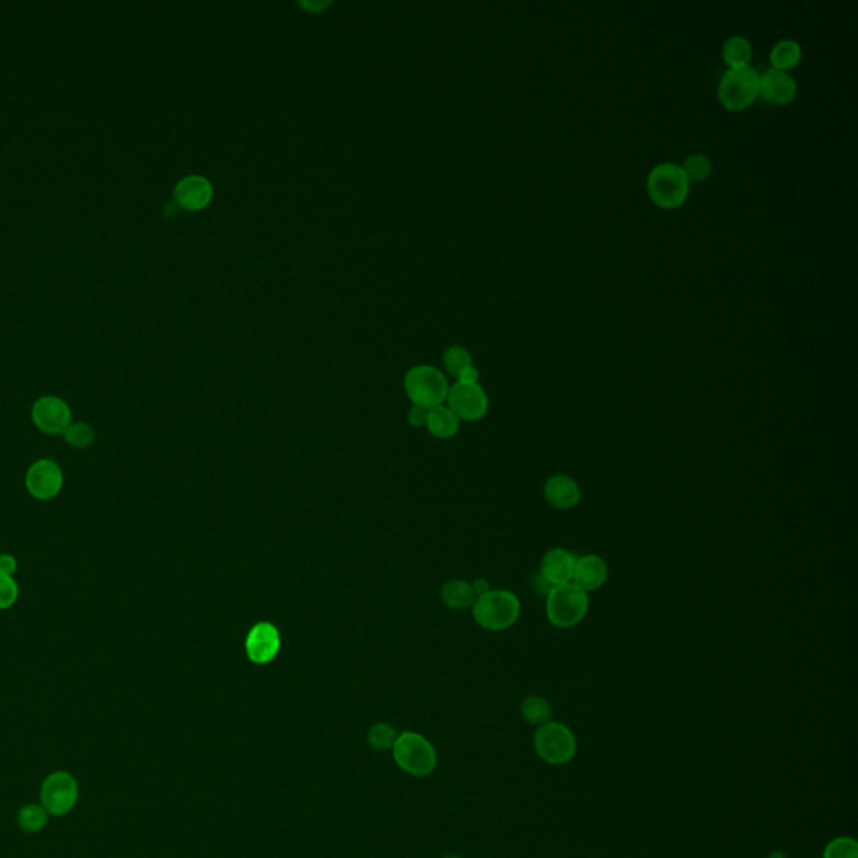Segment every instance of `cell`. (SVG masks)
<instances>
[{
	"label": "cell",
	"instance_id": "31",
	"mask_svg": "<svg viewBox=\"0 0 858 858\" xmlns=\"http://www.w3.org/2000/svg\"><path fill=\"white\" fill-rule=\"evenodd\" d=\"M15 571H17V562L13 555L2 553L0 555V575L2 577H13Z\"/></svg>",
	"mask_w": 858,
	"mask_h": 858
},
{
	"label": "cell",
	"instance_id": "17",
	"mask_svg": "<svg viewBox=\"0 0 858 858\" xmlns=\"http://www.w3.org/2000/svg\"><path fill=\"white\" fill-rule=\"evenodd\" d=\"M575 562H577V557L573 555L571 550L557 546V548L548 550L544 555L538 572L545 577L546 582L552 587L571 584Z\"/></svg>",
	"mask_w": 858,
	"mask_h": 858
},
{
	"label": "cell",
	"instance_id": "24",
	"mask_svg": "<svg viewBox=\"0 0 858 858\" xmlns=\"http://www.w3.org/2000/svg\"><path fill=\"white\" fill-rule=\"evenodd\" d=\"M681 168L692 184V183L706 182L711 176L713 163H711V158L704 155V153H691L690 157L686 158L684 163L681 165Z\"/></svg>",
	"mask_w": 858,
	"mask_h": 858
},
{
	"label": "cell",
	"instance_id": "33",
	"mask_svg": "<svg viewBox=\"0 0 858 858\" xmlns=\"http://www.w3.org/2000/svg\"><path fill=\"white\" fill-rule=\"evenodd\" d=\"M532 587H534V590L536 594H540V596H544V597H546V594L552 590V586L546 582L545 577L540 572L535 575L534 580H532Z\"/></svg>",
	"mask_w": 858,
	"mask_h": 858
},
{
	"label": "cell",
	"instance_id": "36",
	"mask_svg": "<svg viewBox=\"0 0 858 858\" xmlns=\"http://www.w3.org/2000/svg\"><path fill=\"white\" fill-rule=\"evenodd\" d=\"M446 858H459V857H455V855H448V857Z\"/></svg>",
	"mask_w": 858,
	"mask_h": 858
},
{
	"label": "cell",
	"instance_id": "3",
	"mask_svg": "<svg viewBox=\"0 0 858 858\" xmlns=\"http://www.w3.org/2000/svg\"><path fill=\"white\" fill-rule=\"evenodd\" d=\"M590 597L586 590L571 584L552 587L545 597V615L557 629H572L586 619Z\"/></svg>",
	"mask_w": 858,
	"mask_h": 858
},
{
	"label": "cell",
	"instance_id": "18",
	"mask_svg": "<svg viewBox=\"0 0 858 858\" xmlns=\"http://www.w3.org/2000/svg\"><path fill=\"white\" fill-rule=\"evenodd\" d=\"M803 49L800 42L794 39H781L769 51V64L771 69L788 73L802 63Z\"/></svg>",
	"mask_w": 858,
	"mask_h": 858
},
{
	"label": "cell",
	"instance_id": "23",
	"mask_svg": "<svg viewBox=\"0 0 858 858\" xmlns=\"http://www.w3.org/2000/svg\"><path fill=\"white\" fill-rule=\"evenodd\" d=\"M521 716L527 723L542 726L550 721L552 708L550 702L542 696H527L520 704Z\"/></svg>",
	"mask_w": 858,
	"mask_h": 858
},
{
	"label": "cell",
	"instance_id": "5",
	"mask_svg": "<svg viewBox=\"0 0 858 858\" xmlns=\"http://www.w3.org/2000/svg\"><path fill=\"white\" fill-rule=\"evenodd\" d=\"M404 390L415 406L431 409L446 401L450 384L440 369L433 365H415L406 373Z\"/></svg>",
	"mask_w": 858,
	"mask_h": 858
},
{
	"label": "cell",
	"instance_id": "25",
	"mask_svg": "<svg viewBox=\"0 0 858 858\" xmlns=\"http://www.w3.org/2000/svg\"><path fill=\"white\" fill-rule=\"evenodd\" d=\"M442 365L451 376L458 377L463 369L473 365V359H471V354L463 346H451L442 356Z\"/></svg>",
	"mask_w": 858,
	"mask_h": 858
},
{
	"label": "cell",
	"instance_id": "1",
	"mask_svg": "<svg viewBox=\"0 0 858 858\" xmlns=\"http://www.w3.org/2000/svg\"><path fill=\"white\" fill-rule=\"evenodd\" d=\"M650 202L663 210L681 209L690 198L691 183L681 165L664 161L650 169L646 180Z\"/></svg>",
	"mask_w": 858,
	"mask_h": 858
},
{
	"label": "cell",
	"instance_id": "7",
	"mask_svg": "<svg viewBox=\"0 0 858 858\" xmlns=\"http://www.w3.org/2000/svg\"><path fill=\"white\" fill-rule=\"evenodd\" d=\"M536 754L550 765H567L577 753V740L571 728L557 721L538 726L534 736Z\"/></svg>",
	"mask_w": 858,
	"mask_h": 858
},
{
	"label": "cell",
	"instance_id": "13",
	"mask_svg": "<svg viewBox=\"0 0 858 858\" xmlns=\"http://www.w3.org/2000/svg\"><path fill=\"white\" fill-rule=\"evenodd\" d=\"M248 659L255 664L273 661L280 650V634L270 622H259L248 632L245 640Z\"/></svg>",
	"mask_w": 858,
	"mask_h": 858
},
{
	"label": "cell",
	"instance_id": "16",
	"mask_svg": "<svg viewBox=\"0 0 858 858\" xmlns=\"http://www.w3.org/2000/svg\"><path fill=\"white\" fill-rule=\"evenodd\" d=\"M607 579H609L607 562L596 553L582 555L575 562L572 582L582 590H586L587 594L602 588L605 586Z\"/></svg>",
	"mask_w": 858,
	"mask_h": 858
},
{
	"label": "cell",
	"instance_id": "20",
	"mask_svg": "<svg viewBox=\"0 0 858 858\" xmlns=\"http://www.w3.org/2000/svg\"><path fill=\"white\" fill-rule=\"evenodd\" d=\"M721 56H723L725 64L728 65V69L750 65L751 59H753L751 42L746 39L744 36H731L725 40Z\"/></svg>",
	"mask_w": 858,
	"mask_h": 858
},
{
	"label": "cell",
	"instance_id": "4",
	"mask_svg": "<svg viewBox=\"0 0 858 858\" xmlns=\"http://www.w3.org/2000/svg\"><path fill=\"white\" fill-rule=\"evenodd\" d=\"M759 98V74L751 65L728 69L717 84V99L729 113H742Z\"/></svg>",
	"mask_w": 858,
	"mask_h": 858
},
{
	"label": "cell",
	"instance_id": "21",
	"mask_svg": "<svg viewBox=\"0 0 858 858\" xmlns=\"http://www.w3.org/2000/svg\"><path fill=\"white\" fill-rule=\"evenodd\" d=\"M442 598L446 607L461 611V609H467V607H473L476 596H475V590L468 582L450 580L442 586Z\"/></svg>",
	"mask_w": 858,
	"mask_h": 858
},
{
	"label": "cell",
	"instance_id": "26",
	"mask_svg": "<svg viewBox=\"0 0 858 858\" xmlns=\"http://www.w3.org/2000/svg\"><path fill=\"white\" fill-rule=\"evenodd\" d=\"M63 436L65 442L74 448H88L94 442V429L88 423H73Z\"/></svg>",
	"mask_w": 858,
	"mask_h": 858
},
{
	"label": "cell",
	"instance_id": "28",
	"mask_svg": "<svg viewBox=\"0 0 858 858\" xmlns=\"http://www.w3.org/2000/svg\"><path fill=\"white\" fill-rule=\"evenodd\" d=\"M396 740H398V733L390 725H376V726L369 729V742L376 750L392 748Z\"/></svg>",
	"mask_w": 858,
	"mask_h": 858
},
{
	"label": "cell",
	"instance_id": "29",
	"mask_svg": "<svg viewBox=\"0 0 858 858\" xmlns=\"http://www.w3.org/2000/svg\"><path fill=\"white\" fill-rule=\"evenodd\" d=\"M17 597H19V587L13 577L0 575V611L13 607Z\"/></svg>",
	"mask_w": 858,
	"mask_h": 858
},
{
	"label": "cell",
	"instance_id": "14",
	"mask_svg": "<svg viewBox=\"0 0 858 858\" xmlns=\"http://www.w3.org/2000/svg\"><path fill=\"white\" fill-rule=\"evenodd\" d=\"M213 198V184L203 175H188L175 186V202L184 210L205 209Z\"/></svg>",
	"mask_w": 858,
	"mask_h": 858
},
{
	"label": "cell",
	"instance_id": "9",
	"mask_svg": "<svg viewBox=\"0 0 858 858\" xmlns=\"http://www.w3.org/2000/svg\"><path fill=\"white\" fill-rule=\"evenodd\" d=\"M448 408L458 419L478 421L488 413V396L478 382H455L448 390Z\"/></svg>",
	"mask_w": 858,
	"mask_h": 858
},
{
	"label": "cell",
	"instance_id": "27",
	"mask_svg": "<svg viewBox=\"0 0 858 858\" xmlns=\"http://www.w3.org/2000/svg\"><path fill=\"white\" fill-rule=\"evenodd\" d=\"M823 858H858L857 842L850 837L835 838L825 848Z\"/></svg>",
	"mask_w": 858,
	"mask_h": 858
},
{
	"label": "cell",
	"instance_id": "35",
	"mask_svg": "<svg viewBox=\"0 0 858 858\" xmlns=\"http://www.w3.org/2000/svg\"><path fill=\"white\" fill-rule=\"evenodd\" d=\"M769 858H785V855H783L781 852H773V854L769 855Z\"/></svg>",
	"mask_w": 858,
	"mask_h": 858
},
{
	"label": "cell",
	"instance_id": "15",
	"mask_svg": "<svg viewBox=\"0 0 858 858\" xmlns=\"http://www.w3.org/2000/svg\"><path fill=\"white\" fill-rule=\"evenodd\" d=\"M544 496L550 507L572 510L582 500V488L569 475H553L544 485Z\"/></svg>",
	"mask_w": 858,
	"mask_h": 858
},
{
	"label": "cell",
	"instance_id": "30",
	"mask_svg": "<svg viewBox=\"0 0 858 858\" xmlns=\"http://www.w3.org/2000/svg\"><path fill=\"white\" fill-rule=\"evenodd\" d=\"M428 411L426 408H421V406H413L409 409V415H408V421L411 426H425L426 425V419H428Z\"/></svg>",
	"mask_w": 858,
	"mask_h": 858
},
{
	"label": "cell",
	"instance_id": "2",
	"mask_svg": "<svg viewBox=\"0 0 858 858\" xmlns=\"http://www.w3.org/2000/svg\"><path fill=\"white\" fill-rule=\"evenodd\" d=\"M520 598L510 590H488L473 604V619L490 632H502L515 624L520 617Z\"/></svg>",
	"mask_w": 858,
	"mask_h": 858
},
{
	"label": "cell",
	"instance_id": "6",
	"mask_svg": "<svg viewBox=\"0 0 858 858\" xmlns=\"http://www.w3.org/2000/svg\"><path fill=\"white\" fill-rule=\"evenodd\" d=\"M392 756L399 768L413 776H428L438 763L433 744L417 733L406 731L392 746Z\"/></svg>",
	"mask_w": 858,
	"mask_h": 858
},
{
	"label": "cell",
	"instance_id": "11",
	"mask_svg": "<svg viewBox=\"0 0 858 858\" xmlns=\"http://www.w3.org/2000/svg\"><path fill=\"white\" fill-rule=\"evenodd\" d=\"M26 486L34 498L53 500L63 488V471L53 459H39L27 469Z\"/></svg>",
	"mask_w": 858,
	"mask_h": 858
},
{
	"label": "cell",
	"instance_id": "19",
	"mask_svg": "<svg viewBox=\"0 0 858 858\" xmlns=\"http://www.w3.org/2000/svg\"><path fill=\"white\" fill-rule=\"evenodd\" d=\"M426 426L429 433L440 440L453 438L459 429V419L448 406H436L428 411Z\"/></svg>",
	"mask_w": 858,
	"mask_h": 858
},
{
	"label": "cell",
	"instance_id": "22",
	"mask_svg": "<svg viewBox=\"0 0 858 858\" xmlns=\"http://www.w3.org/2000/svg\"><path fill=\"white\" fill-rule=\"evenodd\" d=\"M49 813L40 803H27L17 813V827L24 833H39L47 827Z\"/></svg>",
	"mask_w": 858,
	"mask_h": 858
},
{
	"label": "cell",
	"instance_id": "32",
	"mask_svg": "<svg viewBox=\"0 0 858 858\" xmlns=\"http://www.w3.org/2000/svg\"><path fill=\"white\" fill-rule=\"evenodd\" d=\"M478 377H480V374H478V369H476L475 365H469V367H467V369H463V371L458 374L456 379H458V382H468V384H475V382H478Z\"/></svg>",
	"mask_w": 858,
	"mask_h": 858
},
{
	"label": "cell",
	"instance_id": "12",
	"mask_svg": "<svg viewBox=\"0 0 858 858\" xmlns=\"http://www.w3.org/2000/svg\"><path fill=\"white\" fill-rule=\"evenodd\" d=\"M796 96L798 84L790 73L769 67L765 74H759V98H763L768 105L778 107L792 105Z\"/></svg>",
	"mask_w": 858,
	"mask_h": 858
},
{
	"label": "cell",
	"instance_id": "34",
	"mask_svg": "<svg viewBox=\"0 0 858 858\" xmlns=\"http://www.w3.org/2000/svg\"><path fill=\"white\" fill-rule=\"evenodd\" d=\"M471 587H473V590H475V596H476V597H480V596H483V594H486L488 590H492L490 586H488V582H486L485 579H478V580H475V582L471 584Z\"/></svg>",
	"mask_w": 858,
	"mask_h": 858
},
{
	"label": "cell",
	"instance_id": "10",
	"mask_svg": "<svg viewBox=\"0 0 858 858\" xmlns=\"http://www.w3.org/2000/svg\"><path fill=\"white\" fill-rule=\"evenodd\" d=\"M32 421L46 434H64L73 423L71 408L56 396H44L32 406Z\"/></svg>",
	"mask_w": 858,
	"mask_h": 858
},
{
	"label": "cell",
	"instance_id": "8",
	"mask_svg": "<svg viewBox=\"0 0 858 858\" xmlns=\"http://www.w3.org/2000/svg\"><path fill=\"white\" fill-rule=\"evenodd\" d=\"M39 803L49 817H64L79 802V783L73 773L59 769L47 775L40 785Z\"/></svg>",
	"mask_w": 858,
	"mask_h": 858
}]
</instances>
